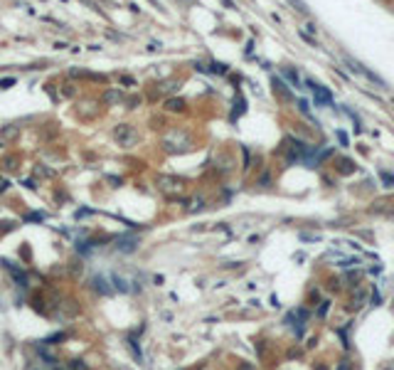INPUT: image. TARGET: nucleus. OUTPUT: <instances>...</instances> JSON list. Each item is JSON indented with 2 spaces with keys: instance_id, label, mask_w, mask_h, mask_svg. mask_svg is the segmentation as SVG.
Listing matches in <instances>:
<instances>
[{
  "instance_id": "nucleus-1",
  "label": "nucleus",
  "mask_w": 394,
  "mask_h": 370,
  "mask_svg": "<svg viewBox=\"0 0 394 370\" xmlns=\"http://www.w3.org/2000/svg\"><path fill=\"white\" fill-rule=\"evenodd\" d=\"M343 62L347 65V69L352 72V74H357V77H365L367 81H372V84H377L379 89H387V81L382 79L379 74H375L370 67H365V65H360L357 60H352V57H343Z\"/></svg>"
},
{
  "instance_id": "nucleus-2",
  "label": "nucleus",
  "mask_w": 394,
  "mask_h": 370,
  "mask_svg": "<svg viewBox=\"0 0 394 370\" xmlns=\"http://www.w3.org/2000/svg\"><path fill=\"white\" fill-rule=\"evenodd\" d=\"M113 138L118 141V146L131 148V146L138 141V131L133 129V126H128V124H121V126H116V129H113Z\"/></svg>"
},
{
  "instance_id": "nucleus-3",
  "label": "nucleus",
  "mask_w": 394,
  "mask_h": 370,
  "mask_svg": "<svg viewBox=\"0 0 394 370\" xmlns=\"http://www.w3.org/2000/svg\"><path fill=\"white\" fill-rule=\"evenodd\" d=\"M158 188L168 195L183 193V180H180V178H173V176H160L158 178Z\"/></svg>"
},
{
  "instance_id": "nucleus-4",
  "label": "nucleus",
  "mask_w": 394,
  "mask_h": 370,
  "mask_svg": "<svg viewBox=\"0 0 394 370\" xmlns=\"http://www.w3.org/2000/svg\"><path fill=\"white\" fill-rule=\"evenodd\" d=\"M165 148L168 151H185V148H190V138L185 136V133H180V131H175V133H170L165 141Z\"/></svg>"
},
{
  "instance_id": "nucleus-5",
  "label": "nucleus",
  "mask_w": 394,
  "mask_h": 370,
  "mask_svg": "<svg viewBox=\"0 0 394 370\" xmlns=\"http://www.w3.org/2000/svg\"><path fill=\"white\" fill-rule=\"evenodd\" d=\"M306 84H308V89H311V92L315 94V101H318V104H323V106H332L330 92H328L323 84H315V81H311V79L306 81Z\"/></svg>"
},
{
  "instance_id": "nucleus-6",
  "label": "nucleus",
  "mask_w": 394,
  "mask_h": 370,
  "mask_svg": "<svg viewBox=\"0 0 394 370\" xmlns=\"http://www.w3.org/2000/svg\"><path fill=\"white\" fill-rule=\"evenodd\" d=\"M136 244H138V240H136V237H121L116 247H118L121 252H133V249H136Z\"/></svg>"
},
{
  "instance_id": "nucleus-7",
  "label": "nucleus",
  "mask_w": 394,
  "mask_h": 370,
  "mask_svg": "<svg viewBox=\"0 0 394 370\" xmlns=\"http://www.w3.org/2000/svg\"><path fill=\"white\" fill-rule=\"evenodd\" d=\"M165 109H168V111H183V109H185V101H183V99H168V101H165Z\"/></svg>"
},
{
  "instance_id": "nucleus-8",
  "label": "nucleus",
  "mask_w": 394,
  "mask_h": 370,
  "mask_svg": "<svg viewBox=\"0 0 394 370\" xmlns=\"http://www.w3.org/2000/svg\"><path fill=\"white\" fill-rule=\"evenodd\" d=\"M274 87L279 89V94H281V97H284V99H288V101L293 99V97H291V92H288V87H286V84H284V81H281V79H274Z\"/></svg>"
},
{
  "instance_id": "nucleus-9",
  "label": "nucleus",
  "mask_w": 394,
  "mask_h": 370,
  "mask_svg": "<svg viewBox=\"0 0 394 370\" xmlns=\"http://www.w3.org/2000/svg\"><path fill=\"white\" fill-rule=\"evenodd\" d=\"M94 289H96V291H101V294H109V291H111L104 276H96V279H94Z\"/></svg>"
},
{
  "instance_id": "nucleus-10",
  "label": "nucleus",
  "mask_w": 394,
  "mask_h": 370,
  "mask_svg": "<svg viewBox=\"0 0 394 370\" xmlns=\"http://www.w3.org/2000/svg\"><path fill=\"white\" fill-rule=\"evenodd\" d=\"M298 111L303 113L306 119H311V121H313V113H311V109H308V101H303V99H300V101H298Z\"/></svg>"
},
{
  "instance_id": "nucleus-11",
  "label": "nucleus",
  "mask_w": 394,
  "mask_h": 370,
  "mask_svg": "<svg viewBox=\"0 0 394 370\" xmlns=\"http://www.w3.org/2000/svg\"><path fill=\"white\" fill-rule=\"evenodd\" d=\"M284 77H286V79H291L293 84H296V87L300 84V81H298V74H296V69H284Z\"/></svg>"
},
{
  "instance_id": "nucleus-12",
  "label": "nucleus",
  "mask_w": 394,
  "mask_h": 370,
  "mask_svg": "<svg viewBox=\"0 0 394 370\" xmlns=\"http://www.w3.org/2000/svg\"><path fill=\"white\" fill-rule=\"evenodd\" d=\"M17 131H20V126H17V124H13V126H8V129L3 131V138H13V136H15Z\"/></svg>"
},
{
  "instance_id": "nucleus-13",
  "label": "nucleus",
  "mask_w": 394,
  "mask_h": 370,
  "mask_svg": "<svg viewBox=\"0 0 394 370\" xmlns=\"http://www.w3.org/2000/svg\"><path fill=\"white\" fill-rule=\"evenodd\" d=\"M104 99H106L109 104H116V101H121V99H124V97H121V92H109V94H106V97H104Z\"/></svg>"
},
{
  "instance_id": "nucleus-14",
  "label": "nucleus",
  "mask_w": 394,
  "mask_h": 370,
  "mask_svg": "<svg viewBox=\"0 0 394 370\" xmlns=\"http://www.w3.org/2000/svg\"><path fill=\"white\" fill-rule=\"evenodd\" d=\"M300 240L303 242H318L320 235H313V232H300Z\"/></svg>"
},
{
  "instance_id": "nucleus-15",
  "label": "nucleus",
  "mask_w": 394,
  "mask_h": 370,
  "mask_svg": "<svg viewBox=\"0 0 394 370\" xmlns=\"http://www.w3.org/2000/svg\"><path fill=\"white\" fill-rule=\"evenodd\" d=\"M298 37H300V40H306V42H308V45H318V40H315L313 35L303 33V30H298Z\"/></svg>"
},
{
  "instance_id": "nucleus-16",
  "label": "nucleus",
  "mask_w": 394,
  "mask_h": 370,
  "mask_svg": "<svg viewBox=\"0 0 394 370\" xmlns=\"http://www.w3.org/2000/svg\"><path fill=\"white\" fill-rule=\"evenodd\" d=\"M288 3H291V5H293V8L298 10V13H303V15H308V8H306V5H303L300 0H288Z\"/></svg>"
},
{
  "instance_id": "nucleus-17",
  "label": "nucleus",
  "mask_w": 394,
  "mask_h": 370,
  "mask_svg": "<svg viewBox=\"0 0 394 370\" xmlns=\"http://www.w3.org/2000/svg\"><path fill=\"white\" fill-rule=\"evenodd\" d=\"M328 308H330V301H323V306L318 308V316H320V319H325V316H328Z\"/></svg>"
},
{
  "instance_id": "nucleus-18",
  "label": "nucleus",
  "mask_w": 394,
  "mask_h": 370,
  "mask_svg": "<svg viewBox=\"0 0 394 370\" xmlns=\"http://www.w3.org/2000/svg\"><path fill=\"white\" fill-rule=\"evenodd\" d=\"M303 33H308V35H313L315 37V35H318V27H315L313 22H306V25H303Z\"/></svg>"
},
{
  "instance_id": "nucleus-19",
  "label": "nucleus",
  "mask_w": 394,
  "mask_h": 370,
  "mask_svg": "<svg viewBox=\"0 0 394 370\" xmlns=\"http://www.w3.org/2000/svg\"><path fill=\"white\" fill-rule=\"evenodd\" d=\"M212 72H215V74H224V72H227V65H220V62H215V65H212Z\"/></svg>"
},
{
  "instance_id": "nucleus-20",
  "label": "nucleus",
  "mask_w": 394,
  "mask_h": 370,
  "mask_svg": "<svg viewBox=\"0 0 394 370\" xmlns=\"http://www.w3.org/2000/svg\"><path fill=\"white\" fill-rule=\"evenodd\" d=\"M382 180L387 183V188H394V176H389V173H382Z\"/></svg>"
},
{
  "instance_id": "nucleus-21",
  "label": "nucleus",
  "mask_w": 394,
  "mask_h": 370,
  "mask_svg": "<svg viewBox=\"0 0 394 370\" xmlns=\"http://www.w3.org/2000/svg\"><path fill=\"white\" fill-rule=\"evenodd\" d=\"M338 370H352V365H350V360H343V363H340V368Z\"/></svg>"
},
{
  "instance_id": "nucleus-22",
  "label": "nucleus",
  "mask_w": 394,
  "mask_h": 370,
  "mask_svg": "<svg viewBox=\"0 0 394 370\" xmlns=\"http://www.w3.org/2000/svg\"><path fill=\"white\" fill-rule=\"evenodd\" d=\"M5 168H8V170H10V168H15V158H8V161H5Z\"/></svg>"
}]
</instances>
